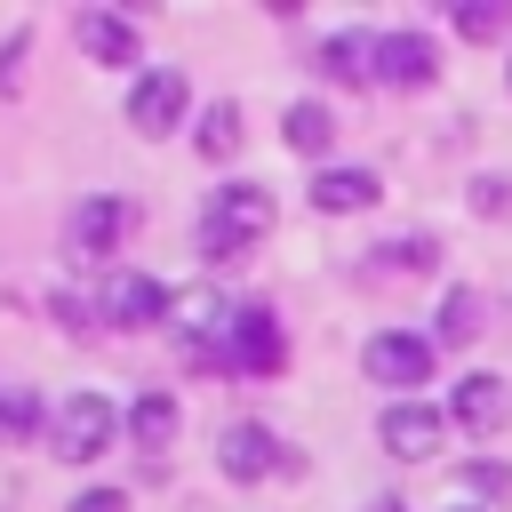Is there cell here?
Returning a JSON list of instances; mask_svg holds the SVG:
<instances>
[{"mask_svg":"<svg viewBox=\"0 0 512 512\" xmlns=\"http://www.w3.org/2000/svg\"><path fill=\"white\" fill-rule=\"evenodd\" d=\"M24 48H32V32H16V40L0 48V96H16V64H24Z\"/></svg>","mask_w":512,"mask_h":512,"instance_id":"23","label":"cell"},{"mask_svg":"<svg viewBox=\"0 0 512 512\" xmlns=\"http://www.w3.org/2000/svg\"><path fill=\"white\" fill-rule=\"evenodd\" d=\"M80 48L96 64H136V24L120 8H80Z\"/></svg>","mask_w":512,"mask_h":512,"instance_id":"12","label":"cell"},{"mask_svg":"<svg viewBox=\"0 0 512 512\" xmlns=\"http://www.w3.org/2000/svg\"><path fill=\"white\" fill-rule=\"evenodd\" d=\"M456 480H464V488H480V496H504V488H512V472H504V464H464Z\"/></svg>","mask_w":512,"mask_h":512,"instance_id":"22","label":"cell"},{"mask_svg":"<svg viewBox=\"0 0 512 512\" xmlns=\"http://www.w3.org/2000/svg\"><path fill=\"white\" fill-rule=\"evenodd\" d=\"M376 48H384V32H336V40H320V72L344 80V88H368L376 80Z\"/></svg>","mask_w":512,"mask_h":512,"instance_id":"11","label":"cell"},{"mask_svg":"<svg viewBox=\"0 0 512 512\" xmlns=\"http://www.w3.org/2000/svg\"><path fill=\"white\" fill-rule=\"evenodd\" d=\"M216 464H224V480H264L272 464L288 472V456H280V440H272L264 424H232L224 448H216Z\"/></svg>","mask_w":512,"mask_h":512,"instance_id":"8","label":"cell"},{"mask_svg":"<svg viewBox=\"0 0 512 512\" xmlns=\"http://www.w3.org/2000/svg\"><path fill=\"white\" fill-rule=\"evenodd\" d=\"M376 192H384V184H376L368 168H320V176H312V208H320V216H352V208H368Z\"/></svg>","mask_w":512,"mask_h":512,"instance_id":"14","label":"cell"},{"mask_svg":"<svg viewBox=\"0 0 512 512\" xmlns=\"http://www.w3.org/2000/svg\"><path fill=\"white\" fill-rule=\"evenodd\" d=\"M328 136H336V120L320 104H288V144L296 152H328Z\"/></svg>","mask_w":512,"mask_h":512,"instance_id":"19","label":"cell"},{"mask_svg":"<svg viewBox=\"0 0 512 512\" xmlns=\"http://www.w3.org/2000/svg\"><path fill=\"white\" fill-rule=\"evenodd\" d=\"M472 208H480V216H504V208H512V184H504V176H472Z\"/></svg>","mask_w":512,"mask_h":512,"instance_id":"21","label":"cell"},{"mask_svg":"<svg viewBox=\"0 0 512 512\" xmlns=\"http://www.w3.org/2000/svg\"><path fill=\"white\" fill-rule=\"evenodd\" d=\"M432 40H416V32H384V48H376V72L392 80V88H432Z\"/></svg>","mask_w":512,"mask_h":512,"instance_id":"13","label":"cell"},{"mask_svg":"<svg viewBox=\"0 0 512 512\" xmlns=\"http://www.w3.org/2000/svg\"><path fill=\"white\" fill-rule=\"evenodd\" d=\"M368 512H408V504H392V496H384V504H368Z\"/></svg>","mask_w":512,"mask_h":512,"instance_id":"25","label":"cell"},{"mask_svg":"<svg viewBox=\"0 0 512 512\" xmlns=\"http://www.w3.org/2000/svg\"><path fill=\"white\" fill-rule=\"evenodd\" d=\"M32 416H40V400H32L24 384H8V392H0V432H32Z\"/></svg>","mask_w":512,"mask_h":512,"instance_id":"20","label":"cell"},{"mask_svg":"<svg viewBox=\"0 0 512 512\" xmlns=\"http://www.w3.org/2000/svg\"><path fill=\"white\" fill-rule=\"evenodd\" d=\"M200 152H208V160H232V152H240V104H232V96H216V104L200 112Z\"/></svg>","mask_w":512,"mask_h":512,"instance_id":"17","label":"cell"},{"mask_svg":"<svg viewBox=\"0 0 512 512\" xmlns=\"http://www.w3.org/2000/svg\"><path fill=\"white\" fill-rule=\"evenodd\" d=\"M224 328H232V360H240V368L272 376V368L288 360V344H280V320H272L264 304H232V312H224Z\"/></svg>","mask_w":512,"mask_h":512,"instance_id":"4","label":"cell"},{"mask_svg":"<svg viewBox=\"0 0 512 512\" xmlns=\"http://www.w3.org/2000/svg\"><path fill=\"white\" fill-rule=\"evenodd\" d=\"M504 24H512V0H464V8H456V32H464V40H496Z\"/></svg>","mask_w":512,"mask_h":512,"instance_id":"18","label":"cell"},{"mask_svg":"<svg viewBox=\"0 0 512 512\" xmlns=\"http://www.w3.org/2000/svg\"><path fill=\"white\" fill-rule=\"evenodd\" d=\"M456 512H464V504H456Z\"/></svg>","mask_w":512,"mask_h":512,"instance_id":"26","label":"cell"},{"mask_svg":"<svg viewBox=\"0 0 512 512\" xmlns=\"http://www.w3.org/2000/svg\"><path fill=\"white\" fill-rule=\"evenodd\" d=\"M136 224V208L120 200V192H96V200H80L72 208V248L80 256H112V240Z\"/></svg>","mask_w":512,"mask_h":512,"instance_id":"6","label":"cell"},{"mask_svg":"<svg viewBox=\"0 0 512 512\" xmlns=\"http://www.w3.org/2000/svg\"><path fill=\"white\" fill-rule=\"evenodd\" d=\"M160 312H168L160 280H144V272H112V280H104V320H120V328H152Z\"/></svg>","mask_w":512,"mask_h":512,"instance_id":"9","label":"cell"},{"mask_svg":"<svg viewBox=\"0 0 512 512\" xmlns=\"http://www.w3.org/2000/svg\"><path fill=\"white\" fill-rule=\"evenodd\" d=\"M432 336H440V344H472V336H480V296H472V288H448L440 312H432Z\"/></svg>","mask_w":512,"mask_h":512,"instance_id":"16","label":"cell"},{"mask_svg":"<svg viewBox=\"0 0 512 512\" xmlns=\"http://www.w3.org/2000/svg\"><path fill=\"white\" fill-rule=\"evenodd\" d=\"M456 416H464L472 432H504V424H512V384L488 376V368H472V376L456 384Z\"/></svg>","mask_w":512,"mask_h":512,"instance_id":"10","label":"cell"},{"mask_svg":"<svg viewBox=\"0 0 512 512\" xmlns=\"http://www.w3.org/2000/svg\"><path fill=\"white\" fill-rule=\"evenodd\" d=\"M176 112H184V72H176V64H152V72L128 88V128H136V136H168Z\"/></svg>","mask_w":512,"mask_h":512,"instance_id":"3","label":"cell"},{"mask_svg":"<svg viewBox=\"0 0 512 512\" xmlns=\"http://www.w3.org/2000/svg\"><path fill=\"white\" fill-rule=\"evenodd\" d=\"M368 376L376 384H424L432 376V344L424 336H400V328H384V336H368Z\"/></svg>","mask_w":512,"mask_h":512,"instance_id":"5","label":"cell"},{"mask_svg":"<svg viewBox=\"0 0 512 512\" xmlns=\"http://www.w3.org/2000/svg\"><path fill=\"white\" fill-rule=\"evenodd\" d=\"M112 432H120V408H112L104 392H72V400L56 408V424H48V440H56V456H72V464H88V456H104V448H112Z\"/></svg>","mask_w":512,"mask_h":512,"instance_id":"2","label":"cell"},{"mask_svg":"<svg viewBox=\"0 0 512 512\" xmlns=\"http://www.w3.org/2000/svg\"><path fill=\"white\" fill-rule=\"evenodd\" d=\"M440 408H424V400H408V408H384V424H376V440L392 448V456H408V464H424L432 448H440Z\"/></svg>","mask_w":512,"mask_h":512,"instance_id":"7","label":"cell"},{"mask_svg":"<svg viewBox=\"0 0 512 512\" xmlns=\"http://www.w3.org/2000/svg\"><path fill=\"white\" fill-rule=\"evenodd\" d=\"M272 232V192L264 184H216L208 192V208H200V256H232V248H248V240H264Z\"/></svg>","mask_w":512,"mask_h":512,"instance_id":"1","label":"cell"},{"mask_svg":"<svg viewBox=\"0 0 512 512\" xmlns=\"http://www.w3.org/2000/svg\"><path fill=\"white\" fill-rule=\"evenodd\" d=\"M64 512H128V496H120V488H88V496H72Z\"/></svg>","mask_w":512,"mask_h":512,"instance_id":"24","label":"cell"},{"mask_svg":"<svg viewBox=\"0 0 512 512\" xmlns=\"http://www.w3.org/2000/svg\"><path fill=\"white\" fill-rule=\"evenodd\" d=\"M128 440H136V448H168V440H176V400H168V392H144V400L128 408Z\"/></svg>","mask_w":512,"mask_h":512,"instance_id":"15","label":"cell"}]
</instances>
